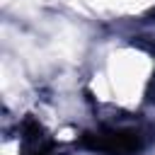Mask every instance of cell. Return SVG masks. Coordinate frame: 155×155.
<instances>
[{
	"mask_svg": "<svg viewBox=\"0 0 155 155\" xmlns=\"http://www.w3.org/2000/svg\"><path fill=\"white\" fill-rule=\"evenodd\" d=\"M22 143H24V155H48L51 153V138L44 133V128L34 119H24Z\"/></svg>",
	"mask_w": 155,
	"mask_h": 155,
	"instance_id": "2",
	"label": "cell"
},
{
	"mask_svg": "<svg viewBox=\"0 0 155 155\" xmlns=\"http://www.w3.org/2000/svg\"><path fill=\"white\" fill-rule=\"evenodd\" d=\"M82 143L92 150L107 153V155H133L143 145V136L133 128H99L82 136Z\"/></svg>",
	"mask_w": 155,
	"mask_h": 155,
	"instance_id": "1",
	"label": "cell"
}]
</instances>
